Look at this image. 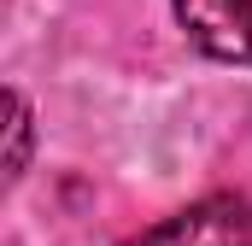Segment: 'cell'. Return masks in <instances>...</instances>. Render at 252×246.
Returning a JSON list of instances; mask_svg holds the SVG:
<instances>
[{
	"label": "cell",
	"mask_w": 252,
	"mask_h": 246,
	"mask_svg": "<svg viewBox=\"0 0 252 246\" xmlns=\"http://www.w3.org/2000/svg\"><path fill=\"white\" fill-rule=\"evenodd\" d=\"M30 147H35V112L18 88H6V182L30 170Z\"/></svg>",
	"instance_id": "obj_3"
},
{
	"label": "cell",
	"mask_w": 252,
	"mask_h": 246,
	"mask_svg": "<svg viewBox=\"0 0 252 246\" xmlns=\"http://www.w3.org/2000/svg\"><path fill=\"white\" fill-rule=\"evenodd\" d=\"M124 246H252V199L241 193H205L164 223L129 235Z\"/></svg>",
	"instance_id": "obj_1"
},
{
	"label": "cell",
	"mask_w": 252,
	"mask_h": 246,
	"mask_svg": "<svg viewBox=\"0 0 252 246\" xmlns=\"http://www.w3.org/2000/svg\"><path fill=\"white\" fill-rule=\"evenodd\" d=\"M170 6L205 59L252 64V0H170Z\"/></svg>",
	"instance_id": "obj_2"
}]
</instances>
